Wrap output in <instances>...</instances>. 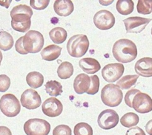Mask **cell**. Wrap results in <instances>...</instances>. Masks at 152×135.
Returning <instances> with one entry per match:
<instances>
[{"instance_id":"6da1fadb","label":"cell","mask_w":152,"mask_h":135,"mask_svg":"<svg viewBox=\"0 0 152 135\" xmlns=\"http://www.w3.org/2000/svg\"><path fill=\"white\" fill-rule=\"evenodd\" d=\"M33 10L26 4L15 6L10 11L11 27L14 30L20 32H28L31 25V18Z\"/></svg>"},{"instance_id":"7a4b0ae2","label":"cell","mask_w":152,"mask_h":135,"mask_svg":"<svg viewBox=\"0 0 152 135\" xmlns=\"http://www.w3.org/2000/svg\"><path fill=\"white\" fill-rule=\"evenodd\" d=\"M114 58L121 63H129L137 56V48L134 43L127 38L120 39L114 43L112 49Z\"/></svg>"},{"instance_id":"3957f363","label":"cell","mask_w":152,"mask_h":135,"mask_svg":"<svg viewBox=\"0 0 152 135\" xmlns=\"http://www.w3.org/2000/svg\"><path fill=\"white\" fill-rule=\"evenodd\" d=\"M89 47V40L87 35L78 34L69 38L67 44V50L71 56L80 58L85 56Z\"/></svg>"},{"instance_id":"277c9868","label":"cell","mask_w":152,"mask_h":135,"mask_svg":"<svg viewBox=\"0 0 152 135\" xmlns=\"http://www.w3.org/2000/svg\"><path fill=\"white\" fill-rule=\"evenodd\" d=\"M123 98V92L116 84H107L101 91V100L102 103L110 107L118 106L121 103Z\"/></svg>"},{"instance_id":"5b68a950","label":"cell","mask_w":152,"mask_h":135,"mask_svg":"<svg viewBox=\"0 0 152 135\" xmlns=\"http://www.w3.org/2000/svg\"><path fill=\"white\" fill-rule=\"evenodd\" d=\"M42 34L37 30H29L23 36V47L28 53H37L44 45Z\"/></svg>"},{"instance_id":"8992f818","label":"cell","mask_w":152,"mask_h":135,"mask_svg":"<svg viewBox=\"0 0 152 135\" xmlns=\"http://www.w3.org/2000/svg\"><path fill=\"white\" fill-rule=\"evenodd\" d=\"M0 110L5 116L13 118L20 112V103L14 95L5 94L0 99Z\"/></svg>"},{"instance_id":"52a82bcc","label":"cell","mask_w":152,"mask_h":135,"mask_svg":"<svg viewBox=\"0 0 152 135\" xmlns=\"http://www.w3.org/2000/svg\"><path fill=\"white\" fill-rule=\"evenodd\" d=\"M24 131L27 135H48L50 131V125L47 121L34 118L25 122Z\"/></svg>"},{"instance_id":"ba28073f","label":"cell","mask_w":152,"mask_h":135,"mask_svg":"<svg viewBox=\"0 0 152 135\" xmlns=\"http://www.w3.org/2000/svg\"><path fill=\"white\" fill-rule=\"evenodd\" d=\"M94 23L98 29L106 30L114 26L115 17L111 12L106 10H101L94 16Z\"/></svg>"},{"instance_id":"9c48e42d","label":"cell","mask_w":152,"mask_h":135,"mask_svg":"<svg viewBox=\"0 0 152 135\" xmlns=\"http://www.w3.org/2000/svg\"><path fill=\"white\" fill-rule=\"evenodd\" d=\"M120 119L117 112L113 109H106L102 111L98 116L97 123L101 129L109 130L117 126Z\"/></svg>"},{"instance_id":"30bf717a","label":"cell","mask_w":152,"mask_h":135,"mask_svg":"<svg viewBox=\"0 0 152 135\" xmlns=\"http://www.w3.org/2000/svg\"><path fill=\"white\" fill-rule=\"evenodd\" d=\"M124 71L125 67L122 64H109L102 69V78L107 82L114 83L123 76Z\"/></svg>"},{"instance_id":"8fae6325","label":"cell","mask_w":152,"mask_h":135,"mask_svg":"<svg viewBox=\"0 0 152 135\" xmlns=\"http://www.w3.org/2000/svg\"><path fill=\"white\" fill-rule=\"evenodd\" d=\"M133 109L137 112L145 114L152 111V99L146 93L139 92L136 95L132 102Z\"/></svg>"},{"instance_id":"7c38bea8","label":"cell","mask_w":152,"mask_h":135,"mask_svg":"<svg viewBox=\"0 0 152 135\" xmlns=\"http://www.w3.org/2000/svg\"><path fill=\"white\" fill-rule=\"evenodd\" d=\"M20 101L23 107L32 110L41 106L42 99L37 91L32 89H28L22 93Z\"/></svg>"},{"instance_id":"4fadbf2b","label":"cell","mask_w":152,"mask_h":135,"mask_svg":"<svg viewBox=\"0 0 152 135\" xmlns=\"http://www.w3.org/2000/svg\"><path fill=\"white\" fill-rule=\"evenodd\" d=\"M151 21V19L134 16V17L127 18L123 20V22L126 26V30L127 32L140 33L146 27V26Z\"/></svg>"},{"instance_id":"5bb4252c","label":"cell","mask_w":152,"mask_h":135,"mask_svg":"<svg viewBox=\"0 0 152 135\" xmlns=\"http://www.w3.org/2000/svg\"><path fill=\"white\" fill-rule=\"evenodd\" d=\"M42 109L44 115L50 118L58 117L63 111V105L60 100L54 97H51L45 100L42 106Z\"/></svg>"},{"instance_id":"9a60e30c","label":"cell","mask_w":152,"mask_h":135,"mask_svg":"<svg viewBox=\"0 0 152 135\" xmlns=\"http://www.w3.org/2000/svg\"><path fill=\"white\" fill-rule=\"evenodd\" d=\"M134 69L138 75L145 78L152 77V58H140L135 64Z\"/></svg>"},{"instance_id":"2e32d148","label":"cell","mask_w":152,"mask_h":135,"mask_svg":"<svg viewBox=\"0 0 152 135\" xmlns=\"http://www.w3.org/2000/svg\"><path fill=\"white\" fill-rule=\"evenodd\" d=\"M91 83V77H89L87 74L81 73L77 75L75 78L74 81V91L77 94H83V93H87L90 88Z\"/></svg>"},{"instance_id":"e0dca14e","label":"cell","mask_w":152,"mask_h":135,"mask_svg":"<svg viewBox=\"0 0 152 135\" xmlns=\"http://www.w3.org/2000/svg\"><path fill=\"white\" fill-rule=\"evenodd\" d=\"M54 11L59 16H68L74 11V4L71 0H56L53 4Z\"/></svg>"},{"instance_id":"ac0fdd59","label":"cell","mask_w":152,"mask_h":135,"mask_svg":"<svg viewBox=\"0 0 152 135\" xmlns=\"http://www.w3.org/2000/svg\"><path fill=\"white\" fill-rule=\"evenodd\" d=\"M79 66L86 73L94 74L100 69V64L92 58H85L79 61Z\"/></svg>"},{"instance_id":"d6986e66","label":"cell","mask_w":152,"mask_h":135,"mask_svg":"<svg viewBox=\"0 0 152 135\" xmlns=\"http://www.w3.org/2000/svg\"><path fill=\"white\" fill-rule=\"evenodd\" d=\"M62 47L56 44H51L45 47L41 51L42 58L47 61H53L56 60L61 55Z\"/></svg>"},{"instance_id":"ffe728a7","label":"cell","mask_w":152,"mask_h":135,"mask_svg":"<svg viewBox=\"0 0 152 135\" xmlns=\"http://www.w3.org/2000/svg\"><path fill=\"white\" fill-rule=\"evenodd\" d=\"M49 36L54 44H62L66 40L68 33L64 28L56 27L49 32Z\"/></svg>"},{"instance_id":"44dd1931","label":"cell","mask_w":152,"mask_h":135,"mask_svg":"<svg viewBox=\"0 0 152 135\" xmlns=\"http://www.w3.org/2000/svg\"><path fill=\"white\" fill-rule=\"evenodd\" d=\"M27 84L33 89H37L42 87L44 83V77L38 72H31L26 76Z\"/></svg>"},{"instance_id":"7402d4cb","label":"cell","mask_w":152,"mask_h":135,"mask_svg":"<svg viewBox=\"0 0 152 135\" xmlns=\"http://www.w3.org/2000/svg\"><path fill=\"white\" fill-rule=\"evenodd\" d=\"M73 74H74V66L70 62H62L57 69L58 76L62 80L68 79L72 76Z\"/></svg>"},{"instance_id":"603a6c76","label":"cell","mask_w":152,"mask_h":135,"mask_svg":"<svg viewBox=\"0 0 152 135\" xmlns=\"http://www.w3.org/2000/svg\"><path fill=\"white\" fill-rule=\"evenodd\" d=\"M116 7L120 14L126 16L133 12L134 3L132 0H118Z\"/></svg>"},{"instance_id":"cb8c5ba5","label":"cell","mask_w":152,"mask_h":135,"mask_svg":"<svg viewBox=\"0 0 152 135\" xmlns=\"http://www.w3.org/2000/svg\"><path fill=\"white\" fill-rule=\"evenodd\" d=\"M13 38L9 32L4 30L0 31V50L7 51L13 47Z\"/></svg>"},{"instance_id":"d4e9b609","label":"cell","mask_w":152,"mask_h":135,"mask_svg":"<svg viewBox=\"0 0 152 135\" xmlns=\"http://www.w3.org/2000/svg\"><path fill=\"white\" fill-rule=\"evenodd\" d=\"M45 91L51 97H56L62 93V86L56 81H49L45 84Z\"/></svg>"},{"instance_id":"484cf974","label":"cell","mask_w":152,"mask_h":135,"mask_svg":"<svg viewBox=\"0 0 152 135\" xmlns=\"http://www.w3.org/2000/svg\"><path fill=\"white\" fill-rule=\"evenodd\" d=\"M139 75H128L123 77L117 81V85L123 90H129L131 87L135 85L137 81Z\"/></svg>"},{"instance_id":"4316f807","label":"cell","mask_w":152,"mask_h":135,"mask_svg":"<svg viewBox=\"0 0 152 135\" xmlns=\"http://www.w3.org/2000/svg\"><path fill=\"white\" fill-rule=\"evenodd\" d=\"M140 121L139 116L134 112H129L123 115L120 119V123L122 125L127 128L132 126H136Z\"/></svg>"},{"instance_id":"83f0119b","label":"cell","mask_w":152,"mask_h":135,"mask_svg":"<svg viewBox=\"0 0 152 135\" xmlns=\"http://www.w3.org/2000/svg\"><path fill=\"white\" fill-rule=\"evenodd\" d=\"M74 135H93V129L86 123H79L74 126Z\"/></svg>"},{"instance_id":"f1b7e54d","label":"cell","mask_w":152,"mask_h":135,"mask_svg":"<svg viewBox=\"0 0 152 135\" xmlns=\"http://www.w3.org/2000/svg\"><path fill=\"white\" fill-rule=\"evenodd\" d=\"M137 9L138 13L140 14H151L152 13V0H139Z\"/></svg>"},{"instance_id":"f546056e","label":"cell","mask_w":152,"mask_h":135,"mask_svg":"<svg viewBox=\"0 0 152 135\" xmlns=\"http://www.w3.org/2000/svg\"><path fill=\"white\" fill-rule=\"evenodd\" d=\"M91 83L90 88H89L88 91L87 92V94L94 95L99 92V84H99V77L96 75H92L91 77Z\"/></svg>"},{"instance_id":"4dcf8cb0","label":"cell","mask_w":152,"mask_h":135,"mask_svg":"<svg viewBox=\"0 0 152 135\" xmlns=\"http://www.w3.org/2000/svg\"><path fill=\"white\" fill-rule=\"evenodd\" d=\"M50 1L49 0H31L30 4L31 7L35 10H44L48 6Z\"/></svg>"},{"instance_id":"1f68e13d","label":"cell","mask_w":152,"mask_h":135,"mask_svg":"<svg viewBox=\"0 0 152 135\" xmlns=\"http://www.w3.org/2000/svg\"><path fill=\"white\" fill-rule=\"evenodd\" d=\"M71 129L67 125H59L54 128L53 135H71Z\"/></svg>"},{"instance_id":"d6a6232c","label":"cell","mask_w":152,"mask_h":135,"mask_svg":"<svg viewBox=\"0 0 152 135\" xmlns=\"http://www.w3.org/2000/svg\"><path fill=\"white\" fill-rule=\"evenodd\" d=\"M139 92H140V91L139 90H136V89H133V90H131L127 92L126 96H125V102L128 106H129L130 108H133L132 102H133V100L136 95Z\"/></svg>"},{"instance_id":"836d02e7","label":"cell","mask_w":152,"mask_h":135,"mask_svg":"<svg viewBox=\"0 0 152 135\" xmlns=\"http://www.w3.org/2000/svg\"><path fill=\"white\" fill-rule=\"evenodd\" d=\"M10 79L6 75H0V92H4L10 88Z\"/></svg>"},{"instance_id":"e575fe53","label":"cell","mask_w":152,"mask_h":135,"mask_svg":"<svg viewBox=\"0 0 152 135\" xmlns=\"http://www.w3.org/2000/svg\"><path fill=\"white\" fill-rule=\"evenodd\" d=\"M23 36L20 37L19 39L16 41V44H15V48H16V50L17 53H19V54H22V55H26L28 54L26 51L25 50L23 47Z\"/></svg>"},{"instance_id":"d590c367","label":"cell","mask_w":152,"mask_h":135,"mask_svg":"<svg viewBox=\"0 0 152 135\" xmlns=\"http://www.w3.org/2000/svg\"><path fill=\"white\" fill-rule=\"evenodd\" d=\"M126 135H146L143 130L137 126L130 128L126 131Z\"/></svg>"},{"instance_id":"8d00e7d4","label":"cell","mask_w":152,"mask_h":135,"mask_svg":"<svg viewBox=\"0 0 152 135\" xmlns=\"http://www.w3.org/2000/svg\"><path fill=\"white\" fill-rule=\"evenodd\" d=\"M0 135H12V133L7 127L0 126Z\"/></svg>"},{"instance_id":"74e56055","label":"cell","mask_w":152,"mask_h":135,"mask_svg":"<svg viewBox=\"0 0 152 135\" xmlns=\"http://www.w3.org/2000/svg\"><path fill=\"white\" fill-rule=\"evenodd\" d=\"M145 131L149 135H152V120L148 121L145 125Z\"/></svg>"},{"instance_id":"f35d334b","label":"cell","mask_w":152,"mask_h":135,"mask_svg":"<svg viewBox=\"0 0 152 135\" xmlns=\"http://www.w3.org/2000/svg\"><path fill=\"white\" fill-rule=\"evenodd\" d=\"M2 58H3L2 53H1V52L0 51V65H1V61H2Z\"/></svg>"},{"instance_id":"ab89813d","label":"cell","mask_w":152,"mask_h":135,"mask_svg":"<svg viewBox=\"0 0 152 135\" xmlns=\"http://www.w3.org/2000/svg\"><path fill=\"white\" fill-rule=\"evenodd\" d=\"M151 35H152V27H151Z\"/></svg>"}]
</instances>
